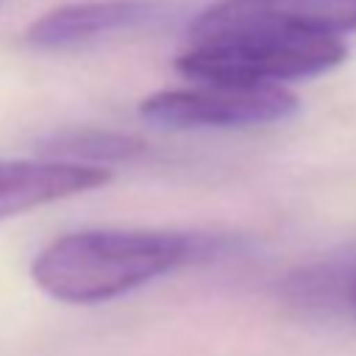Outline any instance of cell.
<instances>
[{
    "instance_id": "cell-1",
    "label": "cell",
    "mask_w": 356,
    "mask_h": 356,
    "mask_svg": "<svg viewBox=\"0 0 356 356\" xmlns=\"http://www.w3.org/2000/svg\"><path fill=\"white\" fill-rule=\"evenodd\" d=\"M225 250V239L172 228H81L47 242L31 261L33 284L75 306L122 298L167 273Z\"/></svg>"
},
{
    "instance_id": "cell-2",
    "label": "cell",
    "mask_w": 356,
    "mask_h": 356,
    "mask_svg": "<svg viewBox=\"0 0 356 356\" xmlns=\"http://www.w3.org/2000/svg\"><path fill=\"white\" fill-rule=\"evenodd\" d=\"M348 56L342 36L312 33L281 22H197L175 70L195 83L281 86L339 67Z\"/></svg>"
},
{
    "instance_id": "cell-3",
    "label": "cell",
    "mask_w": 356,
    "mask_h": 356,
    "mask_svg": "<svg viewBox=\"0 0 356 356\" xmlns=\"http://www.w3.org/2000/svg\"><path fill=\"white\" fill-rule=\"evenodd\" d=\"M298 111V97L281 86H220L153 92L139 103V120L164 131H242L281 122Z\"/></svg>"
},
{
    "instance_id": "cell-4",
    "label": "cell",
    "mask_w": 356,
    "mask_h": 356,
    "mask_svg": "<svg viewBox=\"0 0 356 356\" xmlns=\"http://www.w3.org/2000/svg\"><path fill=\"white\" fill-rule=\"evenodd\" d=\"M172 6L164 0H81L50 8L25 31V44L36 50H67L97 39L164 22Z\"/></svg>"
},
{
    "instance_id": "cell-5",
    "label": "cell",
    "mask_w": 356,
    "mask_h": 356,
    "mask_svg": "<svg viewBox=\"0 0 356 356\" xmlns=\"http://www.w3.org/2000/svg\"><path fill=\"white\" fill-rule=\"evenodd\" d=\"M111 181L106 167L56 159H0V220L95 192Z\"/></svg>"
},
{
    "instance_id": "cell-6",
    "label": "cell",
    "mask_w": 356,
    "mask_h": 356,
    "mask_svg": "<svg viewBox=\"0 0 356 356\" xmlns=\"http://www.w3.org/2000/svg\"><path fill=\"white\" fill-rule=\"evenodd\" d=\"M197 22H281L289 28L342 36L356 31V0H217L206 6Z\"/></svg>"
},
{
    "instance_id": "cell-7",
    "label": "cell",
    "mask_w": 356,
    "mask_h": 356,
    "mask_svg": "<svg viewBox=\"0 0 356 356\" xmlns=\"http://www.w3.org/2000/svg\"><path fill=\"white\" fill-rule=\"evenodd\" d=\"M281 298L303 312H331L337 306L356 317V250L289 273L281 281Z\"/></svg>"
},
{
    "instance_id": "cell-8",
    "label": "cell",
    "mask_w": 356,
    "mask_h": 356,
    "mask_svg": "<svg viewBox=\"0 0 356 356\" xmlns=\"http://www.w3.org/2000/svg\"><path fill=\"white\" fill-rule=\"evenodd\" d=\"M142 139L120 131H67L42 139V159L72 161L86 167H100L97 161H122L142 150Z\"/></svg>"
}]
</instances>
